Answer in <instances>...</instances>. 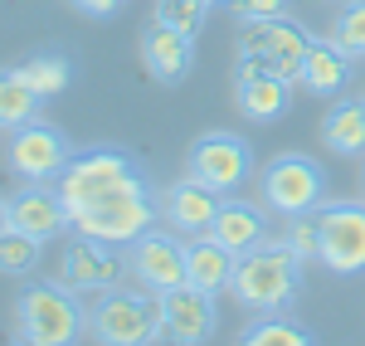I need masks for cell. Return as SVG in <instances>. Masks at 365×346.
I'll return each mask as SVG.
<instances>
[{"instance_id": "obj_1", "label": "cell", "mask_w": 365, "mask_h": 346, "mask_svg": "<svg viewBox=\"0 0 365 346\" xmlns=\"http://www.w3.org/2000/svg\"><path fill=\"white\" fill-rule=\"evenodd\" d=\"M302 254L287 239H263L258 249L239 254V273H234V297L249 312H282L297 288H302Z\"/></svg>"}, {"instance_id": "obj_2", "label": "cell", "mask_w": 365, "mask_h": 346, "mask_svg": "<svg viewBox=\"0 0 365 346\" xmlns=\"http://www.w3.org/2000/svg\"><path fill=\"white\" fill-rule=\"evenodd\" d=\"M54 185H58V195L68 200V210L113 200V195H127V190H151L141 161L132 151H122V146H88V151H73V161L63 166V175H58Z\"/></svg>"}, {"instance_id": "obj_3", "label": "cell", "mask_w": 365, "mask_h": 346, "mask_svg": "<svg viewBox=\"0 0 365 346\" xmlns=\"http://www.w3.org/2000/svg\"><path fill=\"white\" fill-rule=\"evenodd\" d=\"M78 288L58 283H29L15 297V342L25 346H73L88 332V312L83 302L73 297Z\"/></svg>"}, {"instance_id": "obj_4", "label": "cell", "mask_w": 365, "mask_h": 346, "mask_svg": "<svg viewBox=\"0 0 365 346\" xmlns=\"http://www.w3.org/2000/svg\"><path fill=\"white\" fill-rule=\"evenodd\" d=\"M88 332L103 346H151L166 342V307L151 288H108L88 312Z\"/></svg>"}, {"instance_id": "obj_5", "label": "cell", "mask_w": 365, "mask_h": 346, "mask_svg": "<svg viewBox=\"0 0 365 346\" xmlns=\"http://www.w3.org/2000/svg\"><path fill=\"white\" fill-rule=\"evenodd\" d=\"M258 190H263V205L273 215L297 220V215H312L317 205L327 200V171L312 156H302V151H282V156H273L263 166Z\"/></svg>"}, {"instance_id": "obj_6", "label": "cell", "mask_w": 365, "mask_h": 346, "mask_svg": "<svg viewBox=\"0 0 365 346\" xmlns=\"http://www.w3.org/2000/svg\"><path fill=\"white\" fill-rule=\"evenodd\" d=\"M312 215H317V230H322L317 263L331 268L336 278L365 273V205L361 200H322Z\"/></svg>"}, {"instance_id": "obj_7", "label": "cell", "mask_w": 365, "mask_h": 346, "mask_svg": "<svg viewBox=\"0 0 365 346\" xmlns=\"http://www.w3.org/2000/svg\"><path fill=\"white\" fill-rule=\"evenodd\" d=\"M73 161V142L58 132L54 122H25L5 132V171L15 180H58L63 166Z\"/></svg>"}, {"instance_id": "obj_8", "label": "cell", "mask_w": 365, "mask_h": 346, "mask_svg": "<svg viewBox=\"0 0 365 346\" xmlns=\"http://www.w3.org/2000/svg\"><path fill=\"white\" fill-rule=\"evenodd\" d=\"M156 220H161V210L151 205V190H127V195H113V200L73 210V230L93 234L103 244H117V249H132Z\"/></svg>"}, {"instance_id": "obj_9", "label": "cell", "mask_w": 365, "mask_h": 346, "mask_svg": "<svg viewBox=\"0 0 365 346\" xmlns=\"http://www.w3.org/2000/svg\"><path fill=\"white\" fill-rule=\"evenodd\" d=\"M307 49H312V34L302 25H292L287 15H278V20H244V29H239V58H253L268 73H282L292 83L302 73Z\"/></svg>"}, {"instance_id": "obj_10", "label": "cell", "mask_w": 365, "mask_h": 346, "mask_svg": "<svg viewBox=\"0 0 365 346\" xmlns=\"http://www.w3.org/2000/svg\"><path fill=\"white\" fill-rule=\"evenodd\" d=\"M68 225H73V210L58 195V185H49V180H25L15 190H5V200H0V230H25L49 244Z\"/></svg>"}, {"instance_id": "obj_11", "label": "cell", "mask_w": 365, "mask_h": 346, "mask_svg": "<svg viewBox=\"0 0 365 346\" xmlns=\"http://www.w3.org/2000/svg\"><path fill=\"white\" fill-rule=\"evenodd\" d=\"M253 171V151L239 132H205L195 146H190V161H185V175H195L200 185L220 190V195H234Z\"/></svg>"}, {"instance_id": "obj_12", "label": "cell", "mask_w": 365, "mask_h": 346, "mask_svg": "<svg viewBox=\"0 0 365 346\" xmlns=\"http://www.w3.org/2000/svg\"><path fill=\"white\" fill-rule=\"evenodd\" d=\"M127 268L141 288L151 292H170V288H185L190 283V268H185V234L175 239V230L161 234V230H146L127 249Z\"/></svg>"}, {"instance_id": "obj_13", "label": "cell", "mask_w": 365, "mask_h": 346, "mask_svg": "<svg viewBox=\"0 0 365 346\" xmlns=\"http://www.w3.org/2000/svg\"><path fill=\"white\" fill-rule=\"evenodd\" d=\"M58 278L68 283V288L78 292H108L117 288V278H122V259H117V244H103V239H93V234H78L63 244V254H58Z\"/></svg>"}, {"instance_id": "obj_14", "label": "cell", "mask_w": 365, "mask_h": 346, "mask_svg": "<svg viewBox=\"0 0 365 346\" xmlns=\"http://www.w3.org/2000/svg\"><path fill=\"white\" fill-rule=\"evenodd\" d=\"M234 98H239L249 122H278V117L292 113V78L268 73L253 58H239L234 63Z\"/></svg>"}, {"instance_id": "obj_15", "label": "cell", "mask_w": 365, "mask_h": 346, "mask_svg": "<svg viewBox=\"0 0 365 346\" xmlns=\"http://www.w3.org/2000/svg\"><path fill=\"white\" fill-rule=\"evenodd\" d=\"M220 292H205V288H170L161 292V307H166V342L175 346H205L220 327V307H215Z\"/></svg>"}, {"instance_id": "obj_16", "label": "cell", "mask_w": 365, "mask_h": 346, "mask_svg": "<svg viewBox=\"0 0 365 346\" xmlns=\"http://www.w3.org/2000/svg\"><path fill=\"white\" fill-rule=\"evenodd\" d=\"M141 63H146V73L156 78V83H185L190 78V68H195V34H185V29H170V25H146L141 29Z\"/></svg>"}, {"instance_id": "obj_17", "label": "cell", "mask_w": 365, "mask_h": 346, "mask_svg": "<svg viewBox=\"0 0 365 346\" xmlns=\"http://www.w3.org/2000/svg\"><path fill=\"white\" fill-rule=\"evenodd\" d=\"M220 205H225L220 190H210V185H200L195 175H185V180H175V185L161 190V220H166L175 234L195 239V234H210Z\"/></svg>"}, {"instance_id": "obj_18", "label": "cell", "mask_w": 365, "mask_h": 346, "mask_svg": "<svg viewBox=\"0 0 365 346\" xmlns=\"http://www.w3.org/2000/svg\"><path fill=\"white\" fill-rule=\"evenodd\" d=\"M185 268H190V288L225 292V288H234L239 254L229 244H220L215 234H195V239H185Z\"/></svg>"}, {"instance_id": "obj_19", "label": "cell", "mask_w": 365, "mask_h": 346, "mask_svg": "<svg viewBox=\"0 0 365 346\" xmlns=\"http://www.w3.org/2000/svg\"><path fill=\"white\" fill-rule=\"evenodd\" d=\"M210 234H215L220 244H229L234 254H249V249H258V244L268 239V215H263V205H249V200L225 195V205H220Z\"/></svg>"}, {"instance_id": "obj_20", "label": "cell", "mask_w": 365, "mask_h": 346, "mask_svg": "<svg viewBox=\"0 0 365 346\" xmlns=\"http://www.w3.org/2000/svg\"><path fill=\"white\" fill-rule=\"evenodd\" d=\"M346 78H351V54H341L331 39H312L297 83L307 88L312 98H336L341 88H346Z\"/></svg>"}, {"instance_id": "obj_21", "label": "cell", "mask_w": 365, "mask_h": 346, "mask_svg": "<svg viewBox=\"0 0 365 346\" xmlns=\"http://www.w3.org/2000/svg\"><path fill=\"white\" fill-rule=\"evenodd\" d=\"M322 142L336 156H365V103H356V98L331 103L322 117Z\"/></svg>"}, {"instance_id": "obj_22", "label": "cell", "mask_w": 365, "mask_h": 346, "mask_svg": "<svg viewBox=\"0 0 365 346\" xmlns=\"http://www.w3.org/2000/svg\"><path fill=\"white\" fill-rule=\"evenodd\" d=\"M39 103H44V98H39V88L20 73V63L5 68V78H0V127L15 132V127L34 122V117H39Z\"/></svg>"}, {"instance_id": "obj_23", "label": "cell", "mask_w": 365, "mask_h": 346, "mask_svg": "<svg viewBox=\"0 0 365 346\" xmlns=\"http://www.w3.org/2000/svg\"><path fill=\"white\" fill-rule=\"evenodd\" d=\"M312 337L302 322L282 317V312H258V322H249L239 332V346H312Z\"/></svg>"}, {"instance_id": "obj_24", "label": "cell", "mask_w": 365, "mask_h": 346, "mask_svg": "<svg viewBox=\"0 0 365 346\" xmlns=\"http://www.w3.org/2000/svg\"><path fill=\"white\" fill-rule=\"evenodd\" d=\"M20 73L39 88V98H44V103H49V98H58L63 88L73 83V63H68L63 54H34V58H25V63H20Z\"/></svg>"}, {"instance_id": "obj_25", "label": "cell", "mask_w": 365, "mask_h": 346, "mask_svg": "<svg viewBox=\"0 0 365 346\" xmlns=\"http://www.w3.org/2000/svg\"><path fill=\"white\" fill-rule=\"evenodd\" d=\"M39 249H44V239H34V234L0 230V273H5V278H25V273H34Z\"/></svg>"}, {"instance_id": "obj_26", "label": "cell", "mask_w": 365, "mask_h": 346, "mask_svg": "<svg viewBox=\"0 0 365 346\" xmlns=\"http://www.w3.org/2000/svg\"><path fill=\"white\" fill-rule=\"evenodd\" d=\"M327 39L336 44L341 54L365 58V0H346V5H341V15L331 20Z\"/></svg>"}, {"instance_id": "obj_27", "label": "cell", "mask_w": 365, "mask_h": 346, "mask_svg": "<svg viewBox=\"0 0 365 346\" xmlns=\"http://www.w3.org/2000/svg\"><path fill=\"white\" fill-rule=\"evenodd\" d=\"M205 15H210V0H156V20L185 34H200Z\"/></svg>"}, {"instance_id": "obj_28", "label": "cell", "mask_w": 365, "mask_h": 346, "mask_svg": "<svg viewBox=\"0 0 365 346\" xmlns=\"http://www.w3.org/2000/svg\"><path fill=\"white\" fill-rule=\"evenodd\" d=\"M302 259H317L322 254V230H317V215H297V220H287V234H282Z\"/></svg>"}, {"instance_id": "obj_29", "label": "cell", "mask_w": 365, "mask_h": 346, "mask_svg": "<svg viewBox=\"0 0 365 346\" xmlns=\"http://www.w3.org/2000/svg\"><path fill=\"white\" fill-rule=\"evenodd\" d=\"M229 10L239 15V25L244 20H278L292 10V0H229Z\"/></svg>"}, {"instance_id": "obj_30", "label": "cell", "mask_w": 365, "mask_h": 346, "mask_svg": "<svg viewBox=\"0 0 365 346\" xmlns=\"http://www.w3.org/2000/svg\"><path fill=\"white\" fill-rule=\"evenodd\" d=\"M68 5H73V10H83L88 20H108V15H117L127 0H68Z\"/></svg>"}, {"instance_id": "obj_31", "label": "cell", "mask_w": 365, "mask_h": 346, "mask_svg": "<svg viewBox=\"0 0 365 346\" xmlns=\"http://www.w3.org/2000/svg\"><path fill=\"white\" fill-rule=\"evenodd\" d=\"M210 5H229V0H210Z\"/></svg>"}]
</instances>
